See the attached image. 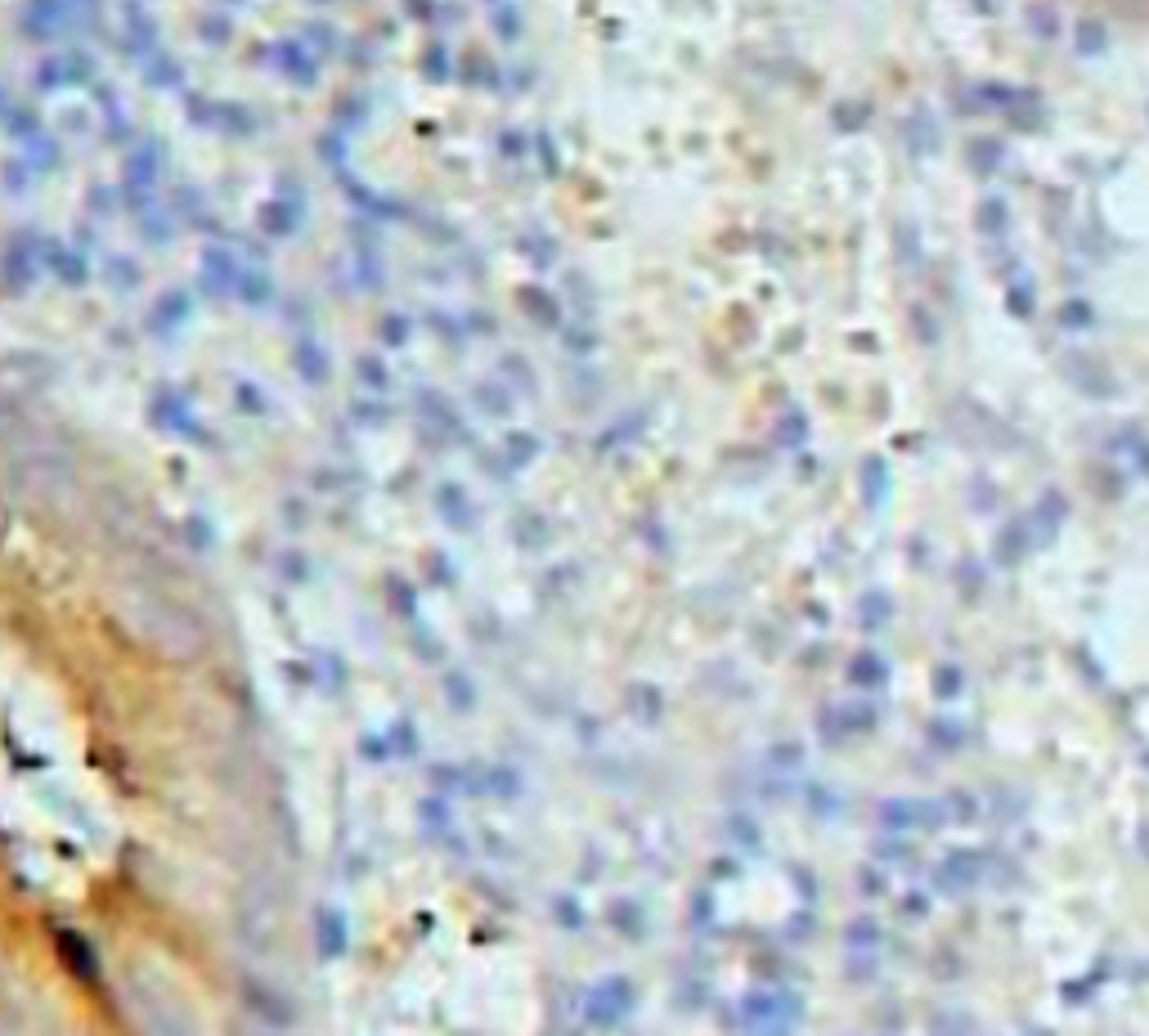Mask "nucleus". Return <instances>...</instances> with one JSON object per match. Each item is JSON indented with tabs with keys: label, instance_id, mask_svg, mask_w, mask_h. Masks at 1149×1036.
<instances>
[{
	"label": "nucleus",
	"instance_id": "1",
	"mask_svg": "<svg viewBox=\"0 0 1149 1036\" xmlns=\"http://www.w3.org/2000/svg\"><path fill=\"white\" fill-rule=\"evenodd\" d=\"M319 884L229 583L0 368V1036H315Z\"/></svg>",
	"mask_w": 1149,
	"mask_h": 1036
}]
</instances>
